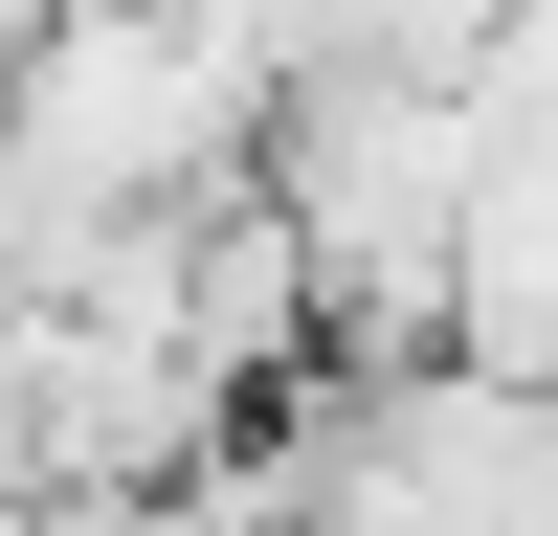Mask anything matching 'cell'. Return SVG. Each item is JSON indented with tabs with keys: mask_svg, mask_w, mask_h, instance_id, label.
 <instances>
[{
	"mask_svg": "<svg viewBox=\"0 0 558 536\" xmlns=\"http://www.w3.org/2000/svg\"><path fill=\"white\" fill-rule=\"evenodd\" d=\"M447 357L558 380V112H470V179H447Z\"/></svg>",
	"mask_w": 558,
	"mask_h": 536,
	"instance_id": "2",
	"label": "cell"
},
{
	"mask_svg": "<svg viewBox=\"0 0 558 536\" xmlns=\"http://www.w3.org/2000/svg\"><path fill=\"white\" fill-rule=\"evenodd\" d=\"M492 23H514V0H470V45H492Z\"/></svg>",
	"mask_w": 558,
	"mask_h": 536,
	"instance_id": "4",
	"label": "cell"
},
{
	"mask_svg": "<svg viewBox=\"0 0 558 536\" xmlns=\"http://www.w3.org/2000/svg\"><path fill=\"white\" fill-rule=\"evenodd\" d=\"M0 536H157V491H68L45 470V491H0Z\"/></svg>",
	"mask_w": 558,
	"mask_h": 536,
	"instance_id": "3",
	"label": "cell"
},
{
	"mask_svg": "<svg viewBox=\"0 0 558 536\" xmlns=\"http://www.w3.org/2000/svg\"><path fill=\"white\" fill-rule=\"evenodd\" d=\"M246 89H268V45L223 0H45V23H0V179L68 223L246 179Z\"/></svg>",
	"mask_w": 558,
	"mask_h": 536,
	"instance_id": "1",
	"label": "cell"
}]
</instances>
